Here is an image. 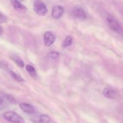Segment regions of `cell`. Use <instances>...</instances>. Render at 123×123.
Instances as JSON below:
<instances>
[{"label": "cell", "mask_w": 123, "mask_h": 123, "mask_svg": "<svg viewBox=\"0 0 123 123\" xmlns=\"http://www.w3.org/2000/svg\"><path fill=\"white\" fill-rule=\"evenodd\" d=\"M107 22L111 30L118 34L123 36V28L120 23L112 16L109 15L107 17Z\"/></svg>", "instance_id": "cell-1"}, {"label": "cell", "mask_w": 123, "mask_h": 123, "mask_svg": "<svg viewBox=\"0 0 123 123\" xmlns=\"http://www.w3.org/2000/svg\"><path fill=\"white\" fill-rule=\"evenodd\" d=\"M33 9L36 14L41 16H45L48 12L46 6L41 0H35L33 4Z\"/></svg>", "instance_id": "cell-2"}, {"label": "cell", "mask_w": 123, "mask_h": 123, "mask_svg": "<svg viewBox=\"0 0 123 123\" xmlns=\"http://www.w3.org/2000/svg\"><path fill=\"white\" fill-rule=\"evenodd\" d=\"M3 117L6 120L13 123H24V118L17 113L8 111L3 114Z\"/></svg>", "instance_id": "cell-3"}, {"label": "cell", "mask_w": 123, "mask_h": 123, "mask_svg": "<svg viewBox=\"0 0 123 123\" xmlns=\"http://www.w3.org/2000/svg\"><path fill=\"white\" fill-rule=\"evenodd\" d=\"M72 13L75 18L79 19H85L86 14L82 7L80 6H76L72 10Z\"/></svg>", "instance_id": "cell-4"}, {"label": "cell", "mask_w": 123, "mask_h": 123, "mask_svg": "<svg viewBox=\"0 0 123 123\" xmlns=\"http://www.w3.org/2000/svg\"><path fill=\"white\" fill-rule=\"evenodd\" d=\"M55 36L50 31H47L44 34V43L46 46H51L55 42Z\"/></svg>", "instance_id": "cell-5"}, {"label": "cell", "mask_w": 123, "mask_h": 123, "mask_svg": "<svg viewBox=\"0 0 123 123\" xmlns=\"http://www.w3.org/2000/svg\"><path fill=\"white\" fill-rule=\"evenodd\" d=\"M64 12V8L61 6H56L53 8L52 11V16L55 19H59L62 16Z\"/></svg>", "instance_id": "cell-6"}, {"label": "cell", "mask_w": 123, "mask_h": 123, "mask_svg": "<svg viewBox=\"0 0 123 123\" xmlns=\"http://www.w3.org/2000/svg\"><path fill=\"white\" fill-rule=\"evenodd\" d=\"M19 107L22 109V111H23L24 112L26 113V114H33L36 112V109H35L34 107L32 106L31 105L28 104V103H20L19 105Z\"/></svg>", "instance_id": "cell-7"}, {"label": "cell", "mask_w": 123, "mask_h": 123, "mask_svg": "<svg viewBox=\"0 0 123 123\" xmlns=\"http://www.w3.org/2000/svg\"><path fill=\"white\" fill-rule=\"evenodd\" d=\"M103 95L105 97L109 99H115L117 97L118 94L115 90L109 88H106L103 90Z\"/></svg>", "instance_id": "cell-8"}, {"label": "cell", "mask_w": 123, "mask_h": 123, "mask_svg": "<svg viewBox=\"0 0 123 123\" xmlns=\"http://www.w3.org/2000/svg\"><path fill=\"white\" fill-rule=\"evenodd\" d=\"M10 1L13 7L15 9L20 10H24L26 9V7L22 4H21V2L18 1V0H10Z\"/></svg>", "instance_id": "cell-9"}, {"label": "cell", "mask_w": 123, "mask_h": 123, "mask_svg": "<svg viewBox=\"0 0 123 123\" xmlns=\"http://www.w3.org/2000/svg\"><path fill=\"white\" fill-rule=\"evenodd\" d=\"M10 58H12V60L18 65V66H19L20 67H24V63L23 62L22 60L18 56L15 55H12L10 56Z\"/></svg>", "instance_id": "cell-10"}, {"label": "cell", "mask_w": 123, "mask_h": 123, "mask_svg": "<svg viewBox=\"0 0 123 123\" xmlns=\"http://www.w3.org/2000/svg\"><path fill=\"white\" fill-rule=\"evenodd\" d=\"M50 123V118L48 115H40L38 118V123Z\"/></svg>", "instance_id": "cell-11"}, {"label": "cell", "mask_w": 123, "mask_h": 123, "mask_svg": "<svg viewBox=\"0 0 123 123\" xmlns=\"http://www.w3.org/2000/svg\"><path fill=\"white\" fill-rule=\"evenodd\" d=\"M72 40H73V38H72V36H67V37L65 38L63 42H62V46L63 47V48H66V47L69 46H70L71 44H72Z\"/></svg>", "instance_id": "cell-12"}, {"label": "cell", "mask_w": 123, "mask_h": 123, "mask_svg": "<svg viewBox=\"0 0 123 123\" xmlns=\"http://www.w3.org/2000/svg\"><path fill=\"white\" fill-rule=\"evenodd\" d=\"M26 70L28 71V72L32 76L35 77L37 76L36 69H35L34 67H32V66H31V65H26Z\"/></svg>", "instance_id": "cell-13"}, {"label": "cell", "mask_w": 123, "mask_h": 123, "mask_svg": "<svg viewBox=\"0 0 123 123\" xmlns=\"http://www.w3.org/2000/svg\"><path fill=\"white\" fill-rule=\"evenodd\" d=\"M9 73H10V74H11V76H12V78H13V79H14V80H16V81H19V82L24 81V79H22V78L20 76L18 75V74H16L15 72H13V71L10 70L9 72Z\"/></svg>", "instance_id": "cell-14"}, {"label": "cell", "mask_w": 123, "mask_h": 123, "mask_svg": "<svg viewBox=\"0 0 123 123\" xmlns=\"http://www.w3.org/2000/svg\"><path fill=\"white\" fill-rule=\"evenodd\" d=\"M0 67L2 69L7 71V72H10V71L8 64L5 62V61H0Z\"/></svg>", "instance_id": "cell-15"}, {"label": "cell", "mask_w": 123, "mask_h": 123, "mask_svg": "<svg viewBox=\"0 0 123 123\" xmlns=\"http://www.w3.org/2000/svg\"><path fill=\"white\" fill-rule=\"evenodd\" d=\"M59 54L56 52H51L48 54V57L50 58V59H52V60H55V59L57 58Z\"/></svg>", "instance_id": "cell-16"}, {"label": "cell", "mask_w": 123, "mask_h": 123, "mask_svg": "<svg viewBox=\"0 0 123 123\" xmlns=\"http://www.w3.org/2000/svg\"><path fill=\"white\" fill-rule=\"evenodd\" d=\"M6 98L8 100V102H10L11 103L14 104V103H16V101L15 98H14L13 96H11V95H6Z\"/></svg>", "instance_id": "cell-17"}, {"label": "cell", "mask_w": 123, "mask_h": 123, "mask_svg": "<svg viewBox=\"0 0 123 123\" xmlns=\"http://www.w3.org/2000/svg\"><path fill=\"white\" fill-rule=\"evenodd\" d=\"M7 106V103L3 100V98L0 97V109H3L6 108Z\"/></svg>", "instance_id": "cell-18"}, {"label": "cell", "mask_w": 123, "mask_h": 123, "mask_svg": "<svg viewBox=\"0 0 123 123\" xmlns=\"http://www.w3.org/2000/svg\"><path fill=\"white\" fill-rule=\"evenodd\" d=\"M6 20H7V18H6V16L0 13V24L5 22H6Z\"/></svg>", "instance_id": "cell-19"}, {"label": "cell", "mask_w": 123, "mask_h": 123, "mask_svg": "<svg viewBox=\"0 0 123 123\" xmlns=\"http://www.w3.org/2000/svg\"><path fill=\"white\" fill-rule=\"evenodd\" d=\"M2 28L1 27V26H0V35L1 34H2Z\"/></svg>", "instance_id": "cell-20"}, {"label": "cell", "mask_w": 123, "mask_h": 123, "mask_svg": "<svg viewBox=\"0 0 123 123\" xmlns=\"http://www.w3.org/2000/svg\"><path fill=\"white\" fill-rule=\"evenodd\" d=\"M18 1H20V2H22V1H25V0H18Z\"/></svg>", "instance_id": "cell-21"}]
</instances>
